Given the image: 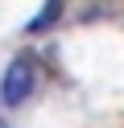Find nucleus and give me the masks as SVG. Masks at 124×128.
<instances>
[{
    "label": "nucleus",
    "instance_id": "1",
    "mask_svg": "<svg viewBox=\"0 0 124 128\" xmlns=\"http://www.w3.org/2000/svg\"><path fill=\"white\" fill-rule=\"evenodd\" d=\"M33 83H37V74H33V62H29V58H17L13 66L4 70V87H0V99H4L8 108H21V103L33 95Z\"/></svg>",
    "mask_w": 124,
    "mask_h": 128
},
{
    "label": "nucleus",
    "instance_id": "2",
    "mask_svg": "<svg viewBox=\"0 0 124 128\" xmlns=\"http://www.w3.org/2000/svg\"><path fill=\"white\" fill-rule=\"evenodd\" d=\"M62 4H66V0H46V8H41L37 17L29 21V33H41V29H50V25L58 21V12H62Z\"/></svg>",
    "mask_w": 124,
    "mask_h": 128
}]
</instances>
